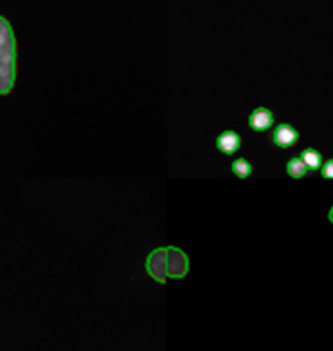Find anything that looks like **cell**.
Returning <instances> with one entry per match:
<instances>
[{
    "mask_svg": "<svg viewBox=\"0 0 333 351\" xmlns=\"http://www.w3.org/2000/svg\"><path fill=\"white\" fill-rule=\"evenodd\" d=\"M17 77V41L12 26L0 16V95L12 91Z\"/></svg>",
    "mask_w": 333,
    "mask_h": 351,
    "instance_id": "cell-1",
    "label": "cell"
},
{
    "mask_svg": "<svg viewBox=\"0 0 333 351\" xmlns=\"http://www.w3.org/2000/svg\"><path fill=\"white\" fill-rule=\"evenodd\" d=\"M240 144H242L240 136L237 132H233V130H225V132L220 134L218 139H216V147H218V151H222L223 154H233L236 151H239Z\"/></svg>",
    "mask_w": 333,
    "mask_h": 351,
    "instance_id": "cell-6",
    "label": "cell"
},
{
    "mask_svg": "<svg viewBox=\"0 0 333 351\" xmlns=\"http://www.w3.org/2000/svg\"><path fill=\"white\" fill-rule=\"evenodd\" d=\"M187 271V256L177 247H167V276L179 280V278H184Z\"/></svg>",
    "mask_w": 333,
    "mask_h": 351,
    "instance_id": "cell-3",
    "label": "cell"
},
{
    "mask_svg": "<svg viewBox=\"0 0 333 351\" xmlns=\"http://www.w3.org/2000/svg\"><path fill=\"white\" fill-rule=\"evenodd\" d=\"M302 160V163L306 165V168H308L309 171H318L321 170L323 167V161H321V154L318 153V151H314L312 147H309V149H304L301 153V156H299Z\"/></svg>",
    "mask_w": 333,
    "mask_h": 351,
    "instance_id": "cell-7",
    "label": "cell"
},
{
    "mask_svg": "<svg viewBox=\"0 0 333 351\" xmlns=\"http://www.w3.org/2000/svg\"><path fill=\"white\" fill-rule=\"evenodd\" d=\"M232 171L239 178H247L253 173V165L247 160H244V158H239V160H236L232 163Z\"/></svg>",
    "mask_w": 333,
    "mask_h": 351,
    "instance_id": "cell-9",
    "label": "cell"
},
{
    "mask_svg": "<svg viewBox=\"0 0 333 351\" xmlns=\"http://www.w3.org/2000/svg\"><path fill=\"white\" fill-rule=\"evenodd\" d=\"M308 168H306V165L302 163L301 158H292V160H288L287 163V173L290 175L292 178H302L308 175Z\"/></svg>",
    "mask_w": 333,
    "mask_h": 351,
    "instance_id": "cell-8",
    "label": "cell"
},
{
    "mask_svg": "<svg viewBox=\"0 0 333 351\" xmlns=\"http://www.w3.org/2000/svg\"><path fill=\"white\" fill-rule=\"evenodd\" d=\"M146 271L154 281L165 283L167 281V247L154 249L146 259Z\"/></svg>",
    "mask_w": 333,
    "mask_h": 351,
    "instance_id": "cell-2",
    "label": "cell"
},
{
    "mask_svg": "<svg viewBox=\"0 0 333 351\" xmlns=\"http://www.w3.org/2000/svg\"><path fill=\"white\" fill-rule=\"evenodd\" d=\"M321 175L325 178H330V180H333V160H328L325 165H323Z\"/></svg>",
    "mask_w": 333,
    "mask_h": 351,
    "instance_id": "cell-10",
    "label": "cell"
},
{
    "mask_svg": "<svg viewBox=\"0 0 333 351\" xmlns=\"http://www.w3.org/2000/svg\"><path fill=\"white\" fill-rule=\"evenodd\" d=\"M328 219H330V221L333 223V208L330 209V213H328Z\"/></svg>",
    "mask_w": 333,
    "mask_h": 351,
    "instance_id": "cell-11",
    "label": "cell"
},
{
    "mask_svg": "<svg viewBox=\"0 0 333 351\" xmlns=\"http://www.w3.org/2000/svg\"><path fill=\"white\" fill-rule=\"evenodd\" d=\"M247 122H249V127L253 130H256V132H263V130H268L271 125H273L275 119H273V113H271L270 110L260 106V108H256L253 113H251Z\"/></svg>",
    "mask_w": 333,
    "mask_h": 351,
    "instance_id": "cell-5",
    "label": "cell"
},
{
    "mask_svg": "<svg viewBox=\"0 0 333 351\" xmlns=\"http://www.w3.org/2000/svg\"><path fill=\"white\" fill-rule=\"evenodd\" d=\"M299 141V132L288 123H280L273 132V143L278 147H292Z\"/></svg>",
    "mask_w": 333,
    "mask_h": 351,
    "instance_id": "cell-4",
    "label": "cell"
}]
</instances>
